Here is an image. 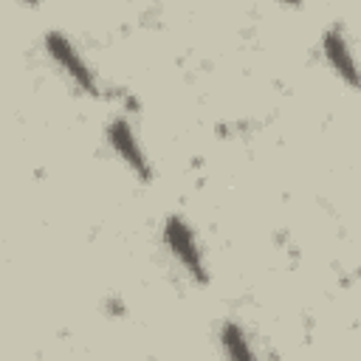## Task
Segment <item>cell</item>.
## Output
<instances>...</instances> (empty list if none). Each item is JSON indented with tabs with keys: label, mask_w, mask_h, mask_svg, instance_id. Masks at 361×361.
I'll return each mask as SVG.
<instances>
[{
	"label": "cell",
	"mask_w": 361,
	"mask_h": 361,
	"mask_svg": "<svg viewBox=\"0 0 361 361\" xmlns=\"http://www.w3.org/2000/svg\"><path fill=\"white\" fill-rule=\"evenodd\" d=\"M164 245L169 248L172 259L183 268V274L195 282V285H206L209 282V268H206V257H203V248L197 243V234L195 228L189 226L186 217L180 214H169L164 220Z\"/></svg>",
	"instance_id": "cell-1"
},
{
	"label": "cell",
	"mask_w": 361,
	"mask_h": 361,
	"mask_svg": "<svg viewBox=\"0 0 361 361\" xmlns=\"http://www.w3.org/2000/svg\"><path fill=\"white\" fill-rule=\"evenodd\" d=\"M42 45H45L48 56L54 59V65H56L85 96H99V93H102L93 68L85 62V56L79 54V48L71 42L68 34H62V31H48V34L42 37Z\"/></svg>",
	"instance_id": "cell-2"
},
{
	"label": "cell",
	"mask_w": 361,
	"mask_h": 361,
	"mask_svg": "<svg viewBox=\"0 0 361 361\" xmlns=\"http://www.w3.org/2000/svg\"><path fill=\"white\" fill-rule=\"evenodd\" d=\"M104 135H107L110 149L121 158V164H124L141 183H149V180H152V164H149V158H147V152H144V147H141V141H138L135 127L130 124V118L116 116L113 121H107Z\"/></svg>",
	"instance_id": "cell-3"
},
{
	"label": "cell",
	"mask_w": 361,
	"mask_h": 361,
	"mask_svg": "<svg viewBox=\"0 0 361 361\" xmlns=\"http://www.w3.org/2000/svg\"><path fill=\"white\" fill-rule=\"evenodd\" d=\"M322 54L327 59V65L350 85L355 87L358 85V71H355V59H353V51H350V42L344 37V28L336 23L330 25L324 34H322Z\"/></svg>",
	"instance_id": "cell-4"
},
{
	"label": "cell",
	"mask_w": 361,
	"mask_h": 361,
	"mask_svg": "<svg viewBox=\"0 0 361 361\" xmlns=\"http://www.w3.org/2000/svg\"><path fill=\"white\" fill-rule=\"evenodd\" d=\"M220 347L228 361H259L248 333L237 322H223L220 324Z\"/></svg>",
	"instance_id": "cell-5"
}]
</instances>
